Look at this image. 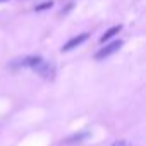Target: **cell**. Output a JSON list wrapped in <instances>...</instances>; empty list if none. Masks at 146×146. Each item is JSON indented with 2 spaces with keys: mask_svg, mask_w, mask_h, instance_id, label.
<instances>
[{
  "mask_svg": "<svg viewBox=\"0 0 146 146\" xmlns=\"http://www.w3.org/2000/svg\"><path fill=\"white\" fill-rule=\"evenodd\" d=\"M33 70H36L38 74L43 78V79H46V81H50V79H53L55 78V67H53V64H50V62H45L43 58L33 67Z\"/></svg>",
  "mask_w": 146,
  "mask_h": 146,
  "instance_id": "cell-1",
  "label": "cell"
},
{
  "mask_svg": "<svg viewBox=\"0 0 146 146\" xmlns=\"http://www.w3.org/2000/svg\"><path fill=\"white\" fill-rule=\"evenodd\" d=\"M122 45H124V43H122L120 40H115V41H112V43H108V45H105L103 48H100V50L96 52V55H95V58H96V60H102V58H107V57H110V55H113L115 52H119Z\"/></svg>",
  "mask_w": 146,
  "mask_h": 146,
  "instance_id": "cell-2",
  "label": "cell"
},
{
  "mask_svg": "<svg viewBox=\"0 0 146 146\" xmlns=\"http://www.w3.org/2000/svg\"><path fill=\"white\" fill-rule=\"evenodd\" d=\"M86 40H88V33H81V35L74 36V38H70V40L62 46V52H69V50H72V48H76V46L83 45Z\"/></svg>",
  "mask_w": 146,
  "mask_h": 146,
  "instance_id": "cell-3",
  "label": "cell"
},
{
  "mask_svg": "<svg viewBox=\"0 0 146 146\" xmlns=\"http://www.w3.org/2000/svg\"><path fill=\"white\" fill-rule=\"evenodd\" d=\"M119 31H120V26H113V28H110L108 31H105V35H103V36L100 38V41H102V43H105V41H108V40H110L112 36H115V35H117Z\"/></svg>",
  "mask_w": 146,
  "mask_h": 146,
  "instance_id": "cell-4",
  "label": "cell"
},
{
  "mask_svg": "<svg viewBox=\"0 0 146 146\" xmlns=\"http://www.w3.org/2000/svg\"><path fill=\"white\" fill-rule=\"evenodd\" d=\"M86 132H81V134H74V136H70V139H65V144H70V143H76V141H81L84 139Z\"/></svg>",
  "mask_w": 146,
  "mask_h": 146,
  "instance_id": "cell-5",
  "label": "cell"
},
{
  "mask_svg": "<svg viewBox=\"0 0 146 146\" xmlns=\"http://www.w3.org/2000/svg\"><path fill=\"white\" fill-rule=\"evenodd\" d=\"M112 146H131V144H129L127 141H124V139H119V141H115Z\"/></svg>",
  "mask_w": 146,
  "mask_h": 146,
  "instance_id": "cell-6",
  "label": "cell"
},
{
  "mask_svg": "<svg viewBox=\"0 0 146 146\" xmlns=\"http://www.w3.org/2000/svg\"><path fill=\"white\" fill-rule=\"evenodd\" d=\"M0 2H5V0H0Z\"/></svg>",
  "mask_w": 146,
  "mask_h": 146,
  "instance_id": "cell-7",
  "label": "cell"
}]
</instances>
